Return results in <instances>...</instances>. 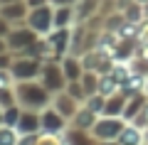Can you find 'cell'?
Returning <instances> with one entry per match:
<instances>
[{
	"label": "cell",
	"instance_id": "7",
	"mask_svg": "<svg viewBox=\"0 0 148 145\" xmlns=\"http://www.w3.org/2000/svg\"><path fill=\"white\" fill-rule=\"evenodd\" d=\"M40 118H42V128L47 130V133H54V130L64 128V116L59 113V111H45Z\"/></svg>",
	"mask_w": 148,
	"mask_h": 145
},
{
	"label": "cell",
	"instance_id": "9",
	"mask_svg": "<svg viewBox=\"0 0 148 145\" xmlns=\"http://www.w3.org/2000/svg\"><path fill=\"white\" fill-rule=\"evenodd\" d=\"M126 99L128 96H106V106H104V116H123V111H126Z\"/></svg>",
	"mask_w": 148,
	"mask_h": 145
},
{
	"label": "cell",
	"instance_id": "1",
	"mask_svg": "<svg viewBox=\"0 0 148 145\" xmlns=\"http://www.w3.org/2000/svg\"><path fill=\"white\" fill-rule=\"evenodd\" d=\"M123 133V123L116 118H99L94 125H91V138L99 140V143H106V140H119V135Z\"/></svg>",
	"mask_w": 148,
	"mask_h": 145
},
{
	"label": "cell",
	"instance_id": "21",
	"mask_svg": "<svg viewBox=\"0 0 148 145\" xmlns=\"http://www.w3.org/2000/svg\"><path fill=\"white\" fill-rule=\"evenodd\" d=\"M69 20H72V10H69V5L67 7H59V10L54 12V25H57V27H64Z\"/></svg>",
	"mask_w": 148,
	"mask_h": 145
},
{
	"label": "cell",
	"instance_id": "34",
	"mask_svg": "<svg viewBox=\"0 0 148 145\" xmlns=\"http://www.w3.org/2000/svg\"><path fill=\"white\" fill-rule=\"evenodd\" d=\"M146 145H148V143H146Z\"/></svg>",
	"mask_w": 148,
	"mask_h": 145
},
{
	"label": "cell",
	"instance_id": "11",
	"mask_svg": "<svg viewBox=\"0 0 148 145\" xmlns=\"http://www.w3.org/2000/svg\"><path fill=\"white\" fill-rule=\"evenodd\" d=\"M67 42H69V32L64 30V27H57V32L49 37V47H52V49H57V52H64Z\"/></svg>",
	"mask_w": 148,
	"mask_h": 145
},
{
	"label": "cell",
	"instance_id": "17",
	"mask_svg": "<svg viewBox=\"0 0 148 145\" xmlns=\"http://www.w3.org/2000/svg\"><path fill=\"white\" fill-rule=\"evenodd\" d=\"M0 145H17V135L10 125H3L0 128Z\"/></svg>",
	"mask_w": 148,
	"mask_h": 145
},
{
	"label": "cell",
	"instance_id": "24",
	"mask_svg": "<svg viewBox=\"0 0 148 145\" xmlns=\"http://www.w3.org/2000/svg\"><path fill=\"white\" fill-rule=\"evenodd\" d=\"M141 17H143V10H141V7H131V10H128V17H126V20H128V22H138Z\"/></svg>",
	"mask_w": 148,
	"mask_h": 145
},
{
	"label": "cell",
	"instance_id": "29",
	"mask_svg": "<svg viewBox=\"0 0 148 145\" xmlns=\"http://www.w3.org/2000/svg\"><path fill=\"white\" fill-rule=\"evenodd\" d=\"M3 5H10V3H20V0H0Z\"/></svg>",
	"mask_w": 148,
	"mask_h": 145
},
{
	"label": "cell",
	"instance_id": "33",
	"mask_svg": "<svg viewBox=\"0 0 148 145\" xmlns=\"http://www.w3.org/2000/svg\"><path fill=\"white\" fill-rule=\"evenodd\" d=\"M0 111H3V108H0Z\"/></svg>",
	"mask_w": 148,
	"mask_h": 145
},
{
	"label": "cell",
	"instance_id": "16",
	"mask_svg": "<svg viewBox=\"0 0 148 145\" xmlns=\"http://www.w3.org/2000/svg\"><path fill=\"white\" fill-rule=\"evenodd\" d=\"M77 128H91V125L96 123V118H94V113L91 111H82V113H77Z\"/></svg>",
	"mask_w": 148,
	"mask_h": 145
},
{
	"label": "cell",
	"instance_id": "3",
	"mask_svg": "<svg viewBox=\"0 0 148 145\" xmlns=\"http://www.w3.org/2000/svg\"><path fill=\"white\" fill-rule=\"evenodd\" d=\"M30 27L35 32H47L49 27L54 25V12L49 10L47 5H42V7H32V12H30Z\"/></svg>",
	"mask_w": 148,
	"mask_h": 145
},
{
	"label": "cell",
	"instance_id": "12",
	"mask_svg": "<svg viewBox=\"0 0 148 145\" xmlns=\"http://www.w3.org/2000/svg\"><path fill=\"white\" fill-rule=\"evenodd\" d=\"M119 143L121 145H141V133H138V128H123V133L119 135Z\"/></svg>",
	"mask_w": 148,
	"mask_h": 145
},
{
	"label": "cell",
	"instance_id": "28",
	"mask_svg": "<svg viewBox=\"0 0 148 145\" xmlns=\"http://www.w3.org/2000/svg\"><path fill=\"white\" fill-rule=\"evenodd\" d=\"M52 3H57V5H59V7H67V5H69V3H74V0H52Z\"/></svg>",
	"mask_w": 148,
	"mask_h": 145
},
{
	"label": "cell",
	"instance_id": "14",
	"mask_svg": "<svg viewBox=\"0 0 148 145\" xmlns=\"http://www.w3.org/2000/svg\"><path fill=\"white\" fill-rule=\"evenodd\" d=\"M72 96H67V93H62V96H57V101H54V106H57V111L64 116V118H69L72 116Z\"/></svg>",
	"mask_w": 148,
	"mask_h": 145
},
{
	"label": "cell",
	"instance_id": "8",
	"mask_svg": "<svg viewBox=\"0 0 148 145\" xmlns=\"http://www.w3.org/2000/svg\"><path fill=\"white\" fill-rule=\"evenodd\" d=\"M37 32L35 30H20V32H12L10 35V47H17V49H25V47H32L37 39Z\"/></svg>",
	"mask_w": 148,
	"mask_h": 145
},
{
	"label": "cell",
	"instance_id": "10",
	"mask_svg": "<svg viewBox=\"0 0 148 145\" xmlns=\"http://www.w3.org/2000/svg\"><path fill=\"white\" fill-rule=\"evenodd\" d=\"M62 71H64V79H67V81H79V79L84 76V71H82V62H79V59H64Z\"/></svg>",
	"mask_w": 148,
	"mask_h": 145
},
{
	"label": "cell",
	"instance_id": "4",
	"mask_svg": "<svg viewBox=\"0 0 148 145\" xmlns=\"http://www.w3.org/2000/svg\"><path fill=\"white\" fill-rule=\"evenodd\" d=\"M37 69H40V64H37V62L20 59L17 64H12V79H17V81H30V79L37 74Z\"/></svg>",
	"mask_w": 148,
	"mask_h": 145
},
{
	"label": "cell",
	"instance_id": "20",
	"mask_svg": "<svg viewBox=\"0 0 148 145\" xmlns=\"http://www.w3.org/2000/svg\"><path fill=\"white\" fill-rule=\"evenodd\" d=\"M94 143H96V140L89 138V135H84L82 130H77V133L69 135V145H94Z\"/></svg>",
	"mask_w": 148,
	"mask_h": 145
},
{
	"label": "cell",
	"instance_id": "6",
	"mask_svg": "<svg viewBox=\"0 0 148 145\" xmlns=\"http://www.w3.org/2000/svg\"><path fill=\"white\" fill-rule=\"evenodd\" d=\"M42 74H45V88H49V91L62 88L64 81H67V79H64V71H62V69H57L54 64H47Z\"/></svg>",
	"mask_w": 148,
	"mask_h": 145
},
{
	"label": "cell",
	"instance_id": "26",
	"mask_svg": "<svg viewBox=\"0 0 148 145\" xmlns=\"http://www.w3.org/2000/svg\"><path fill=\"white\" fill-rule=\"evenodd\" d=\"M10 67V57H5V54H0V69Z\"/></svg>",
	"mask_w": 148,
	"mask_h": 145
},
{
	"label": "cell",
	"instance_id": "23",
	"mask_svg": "<svg viewBox=\"0 0 148 145\" xmlns=\"http://www.w3.org/2000/svg\"><path fill=\"white\" fill-rule=\"evenodd\" d=\"M141 103H143L141 99H136V101H131V103L126 106V111H123V118H133V113H136V111L141 108Z\"/></svg>",
	"mask_w": 148,
	"mask_h": 145
},
{
	"label": "cell",
	"instance_id": "25",
	"mask_svg": "<svg viewBox=\"0 0 148 145\" xmlns=\"http://www.w3.org/2000/svg\"><path fill=\"white\" fill-rule=\"evenodd\" d=\"M27 5L30 7H42V5H47V0H27Z\"/></svg>",
	"mask_w": 148,
	"mask_h": 145
},
{
	"label": "cell",
	"instance_id": "30",
	"mask_svg": "<svg viewBox=\"0 0 148 145\" xmlns=\"http://www.w3.org/2000/svg\"><path fill=\"white\" fill-rule=\"evenodd\" d=\"M101 145H116V140H106V143H101Z\"/></svg>",
	"mask_w": 148,
	"mask_h": 145
},
{
	"label": "cell",
	"instance_id": "2",
	"mask_svg": "<svg viewBox=\"0 0 148 145\" xmlns=\"http://www.w3.org/2000/svg\"><path fill=\"white\" fill-rule=\"evenodd\" d=\"M17 96H20V103L27 106L30 111H35V108H40V106H45V103H47V99H49L47 91H45L42 86H35V84H30V81H22V84H20Z\"/></svg>",
	"mask_w": 148,
	"mask_h": 145
},
{
	"label": "cell",
	"instance_id": "15",
	"mask_svg": "<svg viewBox=\"0 0 148 145\" xmlns=\"http://www.w3.org/2000/svg\"><path fill=\"white\" fill-rule=\"evenodd\" d=\"M82 86H84L86 96H91V93H96V88H99V79H96L91 71H84V76H82Z\"/></svg>",
	"mask_w": 148,
	"mask_h": 145
},
{
	"label": "cell",
	"instance_id": "22",
	"mask_svg": "<svg viewBox=\"0 0 148 145\" xmlns=\"http://www.w3.org/2000/svg\"><path fill=\"white\" fill-rule=\"evenodd\" d=\"M114 86H116V81H114V76L104 79V81H99V93H101V96H106L109 91H114Z\"/></svg>",
	"mask_w": 148,
	"mask_h": 145
},
{
	"label": "cell",
	"instance_id": "19",
	"mask_svg": "<svg viewBox=\"0 0 148 145\" xmlns=\"http://www.w3.org/2000/svg\"><path fill=\"white\" fill-rule=\"evenodd\" d=\"M67 88H69V96H72L74 101H84V99H86V91H84V86H82V84L67 81Z\"/></svg>",
	"mask_w": 148,
	"mask_h": 145
},
{
	"label": "cell",
	"instance_id": "18",
	"mask_svg": "<svg viewBox=\"0 0 148 145\" xmlns=\"http://www.w3.org/2000/svg\"><path fill=\"white\" fill-rule=\"evenodd\" d=\"M20 116H22L20 108H17V106H10V108L5 111V116H0V118H3V123H5V125H10V128H12V125H17Z\"/></svg>",
	"mask_w": 148,
	"mask_h": 145
},
{
	"label": "cell",
	"instance_id": "32",
	"mask_svg": "<svg viewBox=\"0 0 148 145\" xmlns=\"http://www.w3.org/2000/svg\"><path fill=\"white\" fill-rule=\"evenodd\" d=\"M146 143H148V135H146Z\"/></svg>",
	"mask_w": 148,
	"mask_h": 145
},
{
	"label": "cell",
	"instance_id": "5",
	"mask_svg": "<svg viewBox=\"0 0 148 145\" xmlns=\"http://www.w3.org/2000/svg\"><path fill=\"white\" fill-rule=\"evenodd\" d=\"M42 125V118L35 113V111H25V113L20 116V120H17V125L15 128L20 130L22 135H32V133H37V128Z\"/></svg>",
	"mask_w": 148,
	"mask_h": 145
},
{
	"label": "cell",
	"instance_id": "31",
	"mask_svg": "<svg viewBox=\"0 0 148 145\" xmlns=\"http://www.w3.org/2000/svg\"><path fill=\"white\" fill-rule=\"evenodd\" d=\"M3 47H5V44H3V42H0V49H3Z\"/></svg>",
	"mask_w": 148,
	"mask_h": 145
},
{
	"label": "cell",
	"instance_id": "27",
	"mask_svg": "<svg viewBox=\"0 0 148 145\" xmlns=\"http://www.w3.org/2000/svg\"><path fill=\"white\" fill-rule=\"evenodd\" d=\"M5 32H8V20L0 17V35H5Z\"/></svg>",
	"mask_w": 148,
	"mask_h": 145
},
{
	"label": "cell",
	"instance_id": "13",
	"mask_svg": "<svg viewBox=\"0 0 148 145\" xmlns=\"http://www.w3.org/2000/svg\"><path fill=\"white\" fill-rule=\"evenodd\" d=\"M22 15H25V5L22 3H10V5L3 7V17L5 20H20Z\"/></svg>",
	"mask_w": 148,
	"mask_h": 145
}]
</instances>
